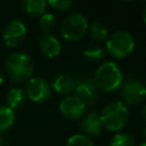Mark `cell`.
Wrapping results in <instances>:
<instances>
[{
    "label": "cell",
    "mask_w": 146,
    "mask_h": 146,
    "mask_svg": "<svg viewBox=\"0 0 146 146\" xmlns=\"http://www.w3.org/2000/svg\"><path fill=\"white\" fill-rule=\"evenodd\" d=\"M50 86L56 92H58L60 95L70 96V95H73L75 92L76 79H74L70 74L59 73V74H56L52 78V81H51Z\"/></svg>",
    "instance_id": "cell-12"
},
{
    "label": "cell",
    "mask_w": 146,
    "mask_h": 146,
    "mask_svg": "<svg viewBox=\"0 0 146 146\" xmlns=\"http://www.w3.org/2000/svg\"><path fill=\"white\" fill-rule=\"evenodd\" d=\"M123 1H133V0H123Z\"/></svg>",
    "instance_id": "cell-28"
},
{
    "label": "cell",
    "mask_w": 146,
    "mask_h": 146,
    "mask_svg": "<svg viewBox=\"0 0 146 146\" xmlns=\"http://www.w3.org/2000/svg\"><path fill=\"white\" fill-rule=\"evenodd\" d=\"M5 71L10 80L22 83L32 78L34 64L32 58L24 52H11L5 60Z\"/></svg>",
    "instance_id": "cell-1"
},
{
    "label": "cell",
    "mask_w": 146,
    "mask_h": 146,
    "mask_svg": "<svg viewBox=\"0 0 146 146\" xmlns=\"http://www.w3.org/2000/svg\"><path fill=\"white\" fill-rule=\"evenodd\" d=\"M15 122V112L6 105H0V132L8 130Z\"/></svg>",
    "instance_id": "cell-17"
},
{
    "label": "cell",
    "mask_w": 146,
    "mask_h": 146,
    "mask_svg": "<svg viewBox=\"0 0 146 146\" xmlns=\"http://www.w3.org/2000/svg\"><path fill=\"white\" fill-rule=\"evenodd\" d=\"M79 128L81 129L83 135H87L88 137L100 135L102 130L104 129L100 114L96 112H89L88 114L83 115L79 123Z\"/></svg>",
    "instance_id": "cell-11"
},
{
    "label": "cell",
    "mask_w": 146,
    "mask_h": 146,
    "mask_svg": "<svg viewBox=\"0 0 146 146\" xmlns=\"http://www.w3.org/2000/svg\"><path fill=\"white\" fill-rule=\"evenodd\" d=\"M3 79H5V75H3V72L0 70V86L2 84V82H3Z\"/></svg>",
    "instance_id": "cell-25"
},
{
    "label": "cell",
    "mask_w": 146,
    "mask_h": 146,
    "mask_svg": "<svg viewBox=\"0 0 146 146\" xmlns=\"http://www.w3.org/2000/svg\"><path fill=\"white\" fill-rule=\"evenodd\" d=\"M26 98L27 97H26L25 90H23L22 88H18V87L11 88L6 95V99H5L6 106H8L13 111H15L17 108H21L25 104Z\"/></svg>",
    "instance_id": "cell-14"
},
{
    "label": "cell",
    "mask_w": 146,
    "mask_h": 146,
    "mask_svg": "<svg viewBox=\"0 0 146 146\" xmlns=\"http://www.w3.org/2000/svg\"><path fill=\"white\" fill-rule=\"evenodd\" d=\"M65 146H95V145H94L91 138L88 137L87 135L75 133L67 139Z\"/></svg>",
    "instance_id": "cell-21"
},
{
    "label": "cell",
    "mask_w": 146,
    "mask_h": 146,
    "mask_svg": "<svg viewBox=\"0 0 146 146\" xmlns=\"http://www.w3.org/2000/svg\"><path fill=\"white\" fill-rule=\"evenodd\" d=\"M138 146H146V140H145V141H143V143H140Z\"/></svg>",
    "instance_id": "cell-27"
},
{
    "label": "cell",
    "mask_w": 146,
    "mask_h": 146,
    "mask_svg": "<svg viewBox=\"0 0 146 146\" xmlns=\"http://www.w3.org/2000/svg\"><path fill=\"white\" fill-rule=\"evenodd\" d=\"M23 10L32 16H41L46 13L47 0H22Z\"/></svg>",
    "instance_id": "cell-16"
},
{
    "label": "cell",
    "mask_w": 146,
    "mask_h": 146,
    "mask_svg": "<svg viewBox=\"0 0 146 146\" xmlns=\"http://www.w3.org/2000/svg\"><path fill=\"white\" fill-rule=\"evenodd\" d=\"M89 23L87 18L80 13L67 15L60 23V35L66 41H78L88 31Z\"/></svg>",
    "instance_id": "cell-4"
},
{
    "label": "cell",
    "mask_w": 146,
    "mask_h": 146,
    "mask_svg": "<svg viewBox=\"0 0 146 146\" xmlns=\"http://www.w3.org/2000/svg\"><path fill=\"white\" fill-rule=\"evenodd\" d=\"M110 146H135V138L125 132H117L113 136Z\"/></svg>",
    "instance_id": "cell-20"
},
{
    "label": "cell",
    "mask_w": 146,
    "mask_h": 146,
    "mask_svg": "<svg viewBox=\"0 0 146 146\" xmlns=\"http://www.w3.org/2000/svg\"><path fill=\"white\" fill-rule=\"evenodd\" d=\"M39 49L46 57L54 58L62 52V43L55 35L43 34L39 40Z\"/></svg>",
    "instance_id": "cell-13"
},
{
    "label": "cell",
    "mask_w": 146,
    "mask_h": 146,
    "mask_svg": "<svg viewBox=\"0 0 146 146\" xmlns=\"http://www.w3.org/2000/svg\"><path fill=\"white\" fill-rule=\"evenodd\" d=\"M143 18H144V22L146 23V7L144 9V13H143Z\"/></svg>",
    "instance_id": "cell-26"
},
{
    "label": "cell",
    "mask_w": 146,
    "mask_h": 146,
    "mask_svg": "<svg viewBox=\"0 0 146 146\" xmlns=\"http://www.w3.org/2000/svg\"><path fill=\"white\" fill-rule=\"evenodd\" d=\"M26 97L33 103H44L51 96L52 88L49 82L41 76H32L25 84Z\"/></svg>",
    "instance_id": "cell-7"
},
{
    "label": "cell",
    "mask_w": 146,
    "mask_h": 146,
    "mask_svg": "<svg viewBox=\"0 0 146 146\" xmlns=\"http://www.w3.org/2000/svg\"><path fill=\"white\" fill-rule=\"evenodd\" d=\"M121 97L124 104L137 105L145 100L146 98V86L133 76H128L123 79L120 87Z\"/></svg>",
    "instance_id": "cell-6"
},
{
    "label": "cell",
    "mask_w": 146,
    "mask_h": 146,
    "mask_svg": "<svg viewBox=\"0 0 146 146\" xmlns=\"http://www.w3.org/2000/svg\"><path fill=\"white\" fill-rule=\"evenodd\" d=\"M135 49V39L127 31H116L106 40V50L114 58H124Z\"/></svg>",
    "instance_id": "cell-5"
},
{
    "label": "cell",
    "mask_w": 146,
    "mask_h": 146,
    "mask_svg": "<svg viewBox=\"0 0 146 146\" xmlns=\"http://www.w3.org/2000/svg\"><path fill=\"white\" fill-rule=\"evenodd\" d=\"M27 34L26 25L19 19L10 21L3 29L2 39L7 47L15 48L23 43Z\"/></svg>",
    "instance_id": "cell-9"
},
{
    "label": "cell",
    "mask_w": 146,
    "mask_h": 146,
    "mask_svg": "<svg viewBox=\"0 0 146 146\" xmlns=\"http://www.w3.org/2000/svg\"><path fill=\"white\" fill-rule=\"evenodd\" d=\"M75 94L86 105H95L99 100V90L94 81V76L89 74H81L76 79Z\"/></svg>",
    "instance_id": "cell-8"
},
{
    "label": "cell",
    "mask_w": 146,
    "mask_h": 146,
    "mask_svg": "<svg viewBox=\"0 0 146 146\" xmlns=\"http://www.w3.org/2000/svg\"><path fill=\"white\" fill-rule=\"evenodd\" d=\"M84 102L76 95L64 97L59 103V113L67 120H78L83 116L86 112Z\"/></svg>",
    "instance_id": "cell-10"
},
{
    "label": "cell",
    "mask_w": 146,
    "mask_h": 146,
    "mask_svg": "<svg viewBox=\"0 0 146 146\" xmlns=\"http://www.w3.org/2000/svg\"><path fill=\"white\" fill-rule=\"evenodd\" d=\"M94 81L99 91L113 92L120 89L123 82V74L114 62H104L94 74Z\"/></svg>",
    "instance_id": "cell-2"
},
{
    "label": "cell",
    "mask_w": 146,
    "mask_h": 146,
    "mask_svg": "<svg viewBox=\"0 0 146 146\" xmlns=\"http://www.w3.org/2000/svg\"><path fill=\"white\" fill-rule=\"evenodd\" d=\"M56 23H57L56 17L51 13H44V14H42L40 16V19H39L40 29L42 30V32L44 34H51L52 31L56 27Z\"/></svg>",
    "instance_id": "cell-18"
},
{
    "label": "cell",
    "mask_w": 146,
    "mask_h": 146,
    "mask_svg": "<svg viewBox=\"0 0 146 146\" xmlns=\"http://www.w3.org/2000/svg\"><path fill=\"white\" fill-rule=\"evenodd\" d=\"M47 3L56 11H66L71 8L73 0H47Z\"/></svg>",
    "instance_id": "cell-22"
},
{
    "label": "cell",
    "mask_w": 146,
    "mask_h": 146,
    "mask_svg": "<svg viewBox=\"0 0 146 146\" xmlns=\"http://www.w3.org/2000/svg\"><path fill=\"white\" fill-rule=\"evenodd\" d=\"M0 146H6V140L1 135H0Z\"/></svg>",
    "instance_id": "cell-24"
},
{
    "label": "cell",
    "mask_w": 146,
    "mask_h": 146,
    "mask_svg": "<svg viewBox=\"0 0 146 146\" xmlns=\"http://www.w3.org/2000/svg\"><path fill=\"white\" fill-rule=\"evenodd\" d=\"M82 55L86 59H88L90 62H100L105 57V49L103 47L92 44V46H88L83 50Z\"/></svg>",
    "instance_id": "cell-19"
},
{
    "label": "cell",
    "mask_w": 146,
    "mask_h": 146,
    "mask_svg": "<svg viewBox=\"0 0 146 146\" xmlns=\"http://www.w3.org/2000/svg\"><path fill=\"white\" fill-rule=\"evenodd\" d=\"M103 127L107 131L116 132L124 128L129 119L127 105L121 100H115L107 104L100 113Z\"/></svg>",
    "instance_id": "cell-3"
},
{
    "label": "cell",
    "mask_w": 146,
    "mask_h": 146,
    "mask_svg": "<svg viewBox=\"0 0 146 146\" xmlns=\"http://www.w3.org/2000/svg\"><path fill=\"white\" fill-rule=\"evenodd\" d=\"M140 115H141L143 121L146 123V105H144V107L141 108V111H140Z\"/></svg>",
    "instance_id": "cell-23"
},
{
    "label": "cell",
    "mask_w": 146,
    "mask_h": 146,
    "mask_svg": "<svg viewBox=\"0 0 146 146\" xmlns=\"http://www.w3.org/2000/svg\"><path fill=\"white\" fill-rule=\"evenodd\" d=\"M88 35L90 36L91 40L96 41V42H103L106 41L108 39V30L107 27L100 23V22H91L88 26V31H87Z\"/></svg>",
    "instance_id": "cell-15"
}]
</instances>
